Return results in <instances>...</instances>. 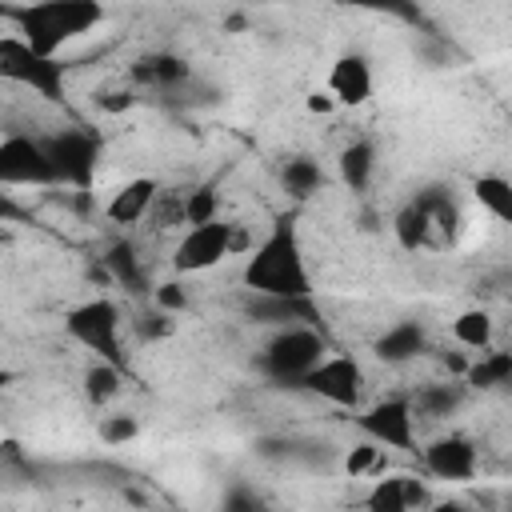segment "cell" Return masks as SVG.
<instances>
[{
  "instance_id": "cell-1",
  "label": "cell",
  "mask_w": 512,
  "mask_h": 512,
  "mask_svg": "<svg viewBox=\"0 0 512 512\" xmlns=\"http://www.w3.org/2000/svg\"><path fill=\"white\" fill-rule=\"evenodd\" d=\"M244 288L252 296H284V300L312 296V272H308L304 244H300V232H296L292 216H280L260 236V244L248 248Z\"/></svg>"
},
{
  "instance_id": "cell-2",
  "label": "cell",
  "mask_w": 512,
  "mask_h": 512,
  "mask_svg": "<svg viewBox=\"0 0 512 512\" xmlns=\"http://www.w3.org/2000/svg\"><path fill=\"white\" fill-rule=\"evenodd\" d=\"M12 20V32L24 36L36 52L60 56L68 44L92 36L104 24L100 0H20L4 12Z\"/></svg>"
},
{
  "instance_id": "cell-3",
  "label": "cell",
  "mask_w": 512,
  "mask_h": 512,
  "mask_svg": "<svg viewBox=\"0 0 512 512\" xmlns=\"http://www.w3.org/2000/svg\"><path fill=\"white\" fill-rule=\"evenodd\" d=\"M64 332L96 360H108L128 372V352H124V312L112 296H88L64 312Z\"/></svg>"
},
{
  "instance_id": "cell-4",
  "label": "cell",
  "mask_w": 512,
  "mask_h": 512,
  "mask_svg": "<svg viewBox=\"0 0 512 512\" xmlns=\"http://www.w3.org/2000/svg\"><path fill=\"white\" fill-rule=\"evenodd\" d=\"M328 352L324 336L316 324L308 320H296V324H276L268 332V340L260 344V368L268 380L276 384H288V388H300V380L308 376V368Z\"/></svg>"
},
{
  "instance_id": "cell-5",
  "label": "cell",
  "mask_w": 512,
  "mask_h": 512,
  "mask_svg": "<svg viewBox=\"0 0 512 512\" xmlns=\"http://www.w3.org/2000/svg\"><path fill=\"white\" fill-rule=\"evenodd\" d=\"M0 80L36 92L40 100H64L68 88V64L60 56H44L36 52L24 36L16 32H0Z\"/></svg>"
},
{
  "instance_id": "cell-6",
  "label": "cell",
  "mask_w": 512,
  "mask_h": 512,
  "mask_svg": "<svg viewBox=\"0 0 512 512\" xmlns=\"http://www.w3.org/2000/svg\"><path fill=\"white\" fill-rule=\"evenodd\" d=\"M236 248H244V236L232 220L224 216H212L204 224H188V232L176 240L172 248V272L176 276H196V272H208L216 268L220 260H228Z\"/></svg>"
},
{
  "instance_id": "cell-7",
  "label": "cell",
  "mask_w": 512,
  "mask_h": 512,
  "mask_svg": "<svg viewBox=\"0 0 512 512\" xmlns=\"http://www.w3.org/2000/svg\"><path fill=\"white\" fill-rule=\"evenodd\" d=\"M44 148H48V160L56 168V184L64 188H76V192H88L92 180H96V164H100V136L92 128H60L52 136H44Z\"/></svg>"
},
{
  "instance_id": "cell-8",
  "label": "cell",
  "mask_w": 512,
  "mask_h": 512,
  "mask_svg": "<svg viewBox=\"0 0 512 512\" xmlns=\"http://www.w3.org/2000/svg\"><path fill=\"white\" fill-rule=\"evenodd\" d=\"M0 188H56V168L48 160L44 136H0Z\"/></svg>"
},
{
  "instance_id": "cell-9",
  "label": "cell",
  "mask_w": 512,
  "mask_h": 512,
  "mask_svg": "<svg viewBox=\"0 0 512 512\" xmlns=\"http://www.w3.org/2000/svg\"><path fill=\"white\" fill-rule=\"evenodd\" d=\"M300 388L312 392V396H320L332 408H356L360 396H364V368H360V360L352 352H332V356L324 352L308 368V376L300 380Z\"/></svg>"
},
{
  "instance_id": "cell-10",
  "label": "cell",
  "mask_w": 512,
  "mask_h": 512,
  "mask_svg": "<svg viewBox=\"0 0 512 512\" xmlns=\"http://www.w3.org/2000/svg\"><path fill=\"white\" fill-rule=\"evenodd\" d=\"M356 428L376 440L380 448H396V452H416V408L412 396H384L376 404H368L356 416Z\"/></svg>"
},
{
  "instance_id": "cell-11",
  "label": "cell",
  "mask_w": 512,
  "mask_h": 512,
  "mask_svg": "<svg viewBox=\"0 0 512 512\" xmlns=\"http://www.w3.org/2000/svg\"><path fill=\"white\" fill-rule=\"evenodd\" d=\"M420 460H424V472L428 476L448 480V484H468L480 472V452L460 432H448V436H436L432 444H424L420 448Z\"/></svg>"
},
{
  "instance_id": "cell-12",
  "label": "cell",
  "mask_w": 512,
  "mask_h": 512,
  "mask_svg": "<svg viewBox=\"0 0 512 512\" xmlns=\"http://www.w3.org/2000/svg\"><path fill=\"white\" fill-rule=\"evenodd\" d=\"M324 88L332 92L336 108H360L372 100V88H376V76H372V60L364 52H340L328 68V80Z\"/></svg>"
},
{
  "instance_id": "cell-13",
  "label": "cell",
  "mask_w": 512,
  "mask_h": 512,
  "mask_svg": "<svg viewBox=\"0 0 512 512\" xmlns=\"http://www.w3.org/2000/svg\"><path fill=\"white\" fill-rule=\"evenodd\" d=\"M364 504H368L372 512H412V508H428V504H432V492H428V484H424L420 476H412V472H392V476L380 472V476L372 480Z\"/></svg>"
},
{
  "instance_id": "cell-14",
  "label": "cell",
  "mask_w": 512,
  "mask_h": 512,
  "mask_svg": "<svg viewBox=\"0 0 512 512\" xmlns=\"http://www.w3.org/2000/svg\"><path fill=\"white\" fill-rule=\"evenodd\" d=\"M156 196H160V184H156L152 176H128V180L108 196L104 220H112V224H120V228H132V224H140V220L152 216Z\"/></svg>"
},
{
  "instance_id": "cell-15",
  "label": "cell",
  "mask_w": 512,
  "mask_h": 512,
  "mask_svg": "<svg viewBox=\"0 0 512 512\" xmlns=\"http://www.w3.org/2000/svg\"><path fill=\"white\" fill-rule=\"evenodd\" d=\"M424 352H428V332L416 320H396L392 328H384L376 336V356L384 364H408V360H416Z\"/></svg>"
},
{
  "instance_id": "cell-16",
  "label": "cell",
  "mask_w": 512,
  "mask_h": 512,
  "mask_svg": "<svg viewBox=\"0 0 512 512\" xmlns=\"http://www.w3.org/2000/svg\"><path fill=\"white\" fill-rule=\"evenodd\" d=\"M336 176H340V184L348 192H364L372 184V176H376V144L368 136L348 140L340 148V156H336Z\"/></svg>"
},
{
  "instance_id": "cell-17",
  "label": "cell",
  "mask_w": 512,
  "mask_h": 512,
  "mask_svg": "<svg viewBox=\"0 0 512 512\" xmlns=\"http://www.w3.org/2000/svg\"><path fill=\"white\" fill-rule=\"evenodd\" d=\"M476 360H468L464 364V372H460V380L468 384V388H476V392H492V388H504L508 380H512V352H504V348H480V352H472Z\"/></svg>"
},
{
  "instance_id": "cell-18",
  "label": "cell",
  "mask_w": 512,
  "mask_h": 512,
  "mask_svg": "<svg viewBox=\"0 0 512 512\" xmlns=\"http://www.w3.org/2000/svg\"><path fill=\"white\" fill-rule=\"evenodd\" d=\"M468 392H472V388H468L464 380H440V384H424V388L412 396V408H416L420 416L444 420V416H452V412H460V408H464Z\"/></svg>"
},
{
  "instance_id": "cell-19",
  "label": "cell",
  "mask_w": 512,
  "mask_h": 512,
  "mask_svg": "<svg viewBox=\"0 0 512 512\" xmlns=\"http://www.w3.org/2000/svg\"><path fill=\"white\" fill-rule=\"evenodd\" d=\"M280 184H284V192H288L292 200H312V196L324 192L328 176H324V168H320L312 156H292V160H284Z\"/></svg>"
},
{
  "instance_id": "cell-20",
  "label": "cell",
  "mask_w": 512,
  "mask_h": 512,
  "mask_svg": "<svg viewBox=\"0 0 512 512\" xmlns=\"http://www.w3.org/2000/svg\"><path fill=\"white\" fill-rule=\"evenodd\" d=\"M392 232H396V244H400L404 252H416V248H424V244L432 240L436 224H432V212H428L420 200H408V204L396 212Z\"/></svg>"
},
{
  "instance_id": "cell-21",
  "label": "cell",
  "mask_w": 512,
  "mask_h": 512,
  "mask_svg": "<svg viewBox=\"0 0 512 512\" xmlns=\"http://www.w3.org/2000/svg\"><path fill=\"white\" fill-rule=\"evenodd\" d=\"M132 76L144 80V84H152V88H176V84H184L192 76V68L176 52H152V56H144L132 68Z\"/></svg>"
},
{
  "instance_id": "cell-22",
  "label": "cell",
  "mask_w": 512,
  "mask_h": 512,
  "mask_svg": "<svg viewBox=\"0 0 512 512\" xmlns=\"http://www.w3.org/2000/svg\"><path fill=\"white\" fill-rule=\"evenodd\" d=\"M496 336V320L488 308H464L456 320H452V340L456 348H468V352H480L488 348Z\"/></svg>"
},
{
  "instance_id": "cell-23",
  "label": "cell",
  "mask_w": 512,
  "mask_h": 512,
  "mask_svg": "<svg viewBox=\"0 0 512 512\" xmlns=\"http://www.w3.org/2000/svg\"><path fill=\"white\" fill-rule=\"evenodd\" d=\"M124 380H128L124 368H116V364L92 356V364L84 368V396H88L96 408H104V404H112V400L124 392Z\"/></svg>"
},
{
  "instance_id": "cell-24",
  "label": "cell",
  "mask_w": 512,
  "mask_h": 512,
  "mask_svg": "<svg viewBox=\"0 0 512 512\" xmlns=\"http://www.w3.org/2000/svg\"><path fill=\"white\" fill-rule=\"evenodd\" d=\"M472 196L480 200V208H484L492 220H500V224L512 220V184H508V176H500V172L476 176V180H472Z\"/></svg>"
},
{
  "instance_id": "cell-25",
  "label": "cell",
  "mask_w": 512,
  "mask_h": 512,
  "mask_svg": "<svg viewBox=\"0 0 512 512\" xmlns=\"http://www.w3.org/2000/svg\"><path fill=\"white\" fill-rule=\"evenodd\" d=\"M104 268H108V276H112L120 288H128V292H144V288H148V276H144L140 252H136L128 240H120V244H112V248H108Z\"/></svg>"
},
{
  "instance_id": "cell-26",
  "label": "cell",
  "mask_w": 512,
  "mask_h": 512,
  "mask_svg": "<svg viewBox=\"0 0 512 512\" xmlns=\"http://www.w3.org/2000/svg\"><path fill=\"white\" fill-rule=\"evenodd\" d=\"M388 448H380L376 440H356L348 452H344V460H340V468H344V476H352V480H372V476H380L384 468H388V456H384Z\"/></svg>"
},
{
  "instance_id": "cell-27",
  "label": "cell",
  "mask_w": 512,
  "mask_h": 512,
  "mask_svg": "<svg viewBox=\"0 0 512 512\" xmlns=\"http://www.w3.org/2000/svg\"><path fill=\"white\" fill-rule=\"evenodd\" d=\"M96 436H100L108 448H120V444H128V440L140 436V420H136L132 412H108V416H100Z\"/></svg>"
},
{
  "instance_id": "cell-28",
  "label": "cell",
  "mask_w": 512,
  "mask_h": 512,
  "mask_svg": "<svg viewBox=\"0 0 512 512\" xmlns=\"http://www.w3.org/2000/svg\"><path fill=\"white\" fill-rule=\"evenodd\" d=\"M212 216H220V212H216V184L192 188V192L184 196V224H204V220H212Z\"/></svg>"
},
{
  "instance_id": "cell-29",
  "label": "cell",
  "mask_w": 512,
  "mask_h": 512,
  "mask_svg": "<svg viewBox=\"0 0 512 512\" xmlns=\"http://www.w3.org/2000/svg\"><path fill=\"white\" fill-rule=\"evenodd\" d=\"M352 12H376V16H412V0H324Z\"/></svg>"
},
{
  "instance_id": "cell-30",
  "label": "cell",
  "mask_w": 512,
  "mask_h": 512,
  "mask_svg": "<svg viewBox=\"0 0 512 512\" xmlns=\"http://www.w3.org/2000/svg\"><path fill=\"white\" fill-rule=\"evenodd\" d=\"M132 328H136L140 336H148V340L168 336V332H172V312H160V308L152 304V312H140V316L132 320Z\"/></svg>"
},
{
  "instance_id": "cell-31",
  "label": "cell",
  "mask_w": 512,
  "mask_h": 512,
  "mask_svg": "<svg viewBox=\"0 0 512 512\" xmlns=\"http://www.w3.org/2000/svg\"><path fill=\"white\" fill-rule=\"evenodd\" d=\"M152 304L160 308V312H180L184 304H188V296H184V288L176 284V280H164V284H156V292H152Z\"/></svg>"
},
{
  "instance_id": "cell-32",
  "label": "cell",
  "mask_w": 512,
  "mask_h": 512,
  "mask_svg": "<svg viewBox=\"0 0 512 512\" xmlns=\"http://www.w3.org/2000/svg\"><path fill=\"white\" fill-rule=\"evenodd\" d=\"M304 108H308L312 116H328V112H336V100H332L328 88H312V92L304 96Z\"/></svg>"
},
{
  "instance_id": "cell-33",
  "label": "cell",
  "mask_w": 512,
  "mask_h": 512,
  "mask_svg": "<svg viewBox=\"0 0 512 512\" xmlns=\"http://www.w3.org/2000/svg\"><path fill=\"white\" fill-rule=\"evenodd\" d=\"M8 384H12V372H8V368H4V364H0V392H4V388H8Z\"/></svg>"
},
{
  "instance_id": "cell-34",
  "label": "cell",
  "mask_w": 512,
  "mask_h": 512,
  "mask_svg": "<svg viewBox=\"0 0 512 512\" xmlns=\"http://www.w3.org/2000/svg\"><path fill=\"white\" fill-rule=\"evenodd\" d=\"M0 208H4V192H0Z\"/></svg>"
}]
</instances>
